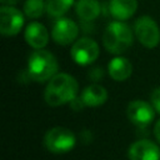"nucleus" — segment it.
Returning <instances> with one entry per match:
<instances>
[{
  "label": "nucleus",
  "mask_w": 160,
  "mask_h": 160,
  "mask_svg": "<svg viewBox=\"0 0 160 160\" xmlns=\"http://www.w3.org/2000/svg\"><path fill=\"white\" fill-rule=\"evenodd\" d=\"M129 160H160V148L146 139L136 140L128 150Z\"/></svg>",
  "instance_id": "obj_10"
},
{
  "label": "nucleus",
  "mask_w": 160,
  "mask_h": 160,
  "mask_svg": "<svg viewBox=\"0 0 160 160\" xmlns=\"http://www.w3.org/2000/svg\"><path fill=\"white\" fill-rule=\"evenodd\" d=\"M100 4L96 0H78L75 11L82 21H92L100 15Z\"/></svg>",
  "instance_id": "obj_15"
},
{
  "label": "nucleus",
  "mask_w": 160,
  "mask_h": 160,
  "mask_svg": "<svg viewBox=\"0 0 160 160\" xmlns=\"http://www.w3.org/2000/svg\"><path fill=\"white\" fill-rule=\"evenodd\" d=\"M24 25V16L12 5H2L0 8V32L4 36H15Z\"/></svg>",
  "instance_id": "obj_7"
},
{
  "label": "nucleus",
  "mask_w": 160,
  "mask_h": 160,
  "mask_svg": "<svg viewBox=\"0 0 160 160\" xmlns=\"http://www.w3.org/2000/svg\"><path fill=\"white\" fill-rule=\"evenodd\" d=\"M154 135H155L156 140L160 142V120H158L155 126H154Z\"/></svg>",
  "instance_id": "obj_20"
},
{
  "label": "nucleus",
  "mask_w": 160,
  "mask_h": 160,
  "mask_svg": "<svg viewBox=\"0 0 160 160\" xmlns=\"http://www.w3.org/2000/svg\"><path fill=\"white\" fill-rule=\"evenodd\" d=\"M134 32L140 44L148 49L156 48L160 42V29L148 15L140 16L134 24Z\"/></svg>",
  "instance_id": "obj_5"
},
{
  "label": "nucleus",
  "mask_w": 160,
  "mask_h": 160,
  "mask_svg": "<svg viewBox=\"0 0 160 160\" xmlns=\"http://www.w3.org/2000/svg\"><path fill=\"white\" fill-rule=\"evenodd\" d=\"M79 35V26L69 18H60L52 26V40L59 45H69L76 40Z\"/></svg>",
  "instance_id": "obj_9"
},
{
  "label": "nucleus",
  "mask_w": 160,
  "mask_h": 160,
  "mask_svg": "<svg viewBox=\"0 0 160 160\" xmlns=\"http://www.w3.org/2000/svg\"><path fill=\"white\" fill-rule=\"evenodd\" d=\"M108 71L112 80L115 81H125L131 76L132 65L131 62L122 56H115L108 64Z\"/></svg>",
  "instance_id": "obj_13"
},
{
  "label": "nucleus",
  "mask_w": 160,
  "mask_h": 160,
  "mask_svg": "<svg viewBox=\"0 0 160 160\" xmlns=\"http://www.w3.org/2000/svg\"><path fill=\"white\" fill-rule=\"evenodd\" d=\"M100 54L99 45L95 40L90 38H80L74 42L70 50L71 59L81 66H86L92 64Z\"/></svg>",
  "instance_id": "obj_6"
},
{
  "label": "nucleus",
  "mask_w": 160,
  "mask_h": 160,
  "mask_svg": "<svg viewBox=\"0 0 160 160\" xmlns=\"http://www.w3.org/2000/svg\"><path fill=\"white\" fill-rule=\"evenodd\" d=\"M59 64L56 58L48 50L36 49L28 59V74L36 82L49 81L58 74Z\"/></svg>",
  "instance_id": "obj_2"
},
{
  "label": "nucleus",
  "mask_w": 160,
  "mask_h": 160,
  "mask_svg": "<svg viewBox=\"0 0 160 160\" xmlns=\"http://www.w3.org/2000/svg\"><path fill=\"white\" fill-rule=\"evenodd\" d=\"M76 144L75 134L64 126H55L46 131L44 136L45 148L54 154L69 152Z\"/></svg>",
  "instance_id": "obj_4"
},
{
  "label": "nucleus",
  "mask_w": 160,
  "mask_h": 160,
  "mask_svg": "<svg viewBox=\"0 0 160 160\" xmlns=\"http://www.w3.org/2000/svg\"><path fill=\"white\" fill-rule=\"evenodd\" d=\"M102 44L105 49L114 55L125 52L132 44V31L130 26L120 20L110 22L104 31Z\"/></svg>",
  "instance_id": "obj_3"
},
{
  "label": "nucleus",
  "mask_w": 160,
  "mask_h": 160,
  "mask_svg": "<svg viewBox=\"0 0 160 160\" xmlns=\"http://www.w3.org/2000/svg\"><path fill=\"white\" fill-rule=\"evenodd\" d=\"M150 102L156 112L160 114V86L155 88L150 95Z\"/></svg>",
  "instance_id": "obj_18"
},
{
  "label": "nucleus",
  "mask_w": 160,
  "mask_h": 160,
  "mask_svg": "<svg viewBox=\"0 0 160 160\" xmlns=\"http://www.w3.org/2000/svg\"><path fill=\"white\" fill-rule=\"evenodd\" d=\"M80 98L84 101L85 106L96 108V106L102 105L108 100V91L104 86L99 84H91V85H88L82 90Z\"/></svg>",
  "instance_id": "obj_14"
},
{
  "label": "nucleus",
  "mask_w": 160,
  "mask_h": 160,
  "mask_svg": "<svg viewBox=\"0 0 160 160\" xmlns=\"http://www.w3.org/2000/svg\"><path fill=\"white\" fill-rule=\"evenodd\" d=\"M79 85L74 76L66 72L54 75L44 91V99L50 106H60L71 102L78 96Z\"/></svg>",
  "instance_id": "obj_1"
},
{
  "label": "nucleus",
  "mask_w": 160,
  "mask_h": 160,
  "mask_svg": "<svg viewBox=\"0 0 160 160\" xmlns=\"http://www.w3.org/2000/svg\"><path fill=\"white\" fill-rule=\"evenodd\" d=\"M70 105H71V108H72L74 110H80V109H82V108L85 106V104H84V101L81 100V98H78V96L70 102Z\"/></svg>",
  "instance_id": "obj_19"
},
{
  "label": "nucleus",
  "mask_w": 160,
  "mask_h": 160,
  "mask_svg": "<svg viewBox=\"0 0 160 160\" xmlns=\"http://www.w3.org/2000/svg\"><path fill=\"white\" fill-rule=\"evenodd\" d=\"M128 119L139 128L148 126L155 116V109L151 102H146L144 100H134L129 102L126 108Z\"/></svg>",
  "instance_id": "obj_8"
},
{
  "label": "nucleus",
  "mask_w": 160,
  "mask_h": 160,
  "mask_svg": "<svg viewBox=\"0 0 160 160\" xmlns=\"http://www.w3.org/2000/svg\"><path fill=\"white\" fill-rule=\"evenodd\" d=\"M46 12L52 18H61L72 6L74 0H45Z\"/></svg>",
  "instance_id": "obj_16"
},
{
  "label": "nucleus",
  "mask_w": 160,
  "mask_h": 160,
  "mask_svg": "<svg viewBox=\"0 0 160 160\" xmlns=\"http://www.w3.org/2000/svg\"><path fill=\"white\" fill-rule=\"evenodd\" d=\"M46 11V4L44 0H26L24 4V12L30 19H38Z\"/></svg>",
  "instance_id": "obj_17"
},
{
  "label": "nucleus",
  "mask_w": 160,
  "mask_h": 160,
  "mask_svg": "<svg viewBox=\"0 0 160 160\" xmlns=\"http://www.w3.org/2000/svg\"><path fill=\"white\" fill-rule=\"evenodd\" d=\"M2 5H14L18 2V0H0Z\"/></svg>",
  "instance_id": "obj_21"
},
{
  "label": "nucleus",
  "mask_w": 160,
  "mask_h": 160,
  "mask_svg": "<svg viewBox=\"0 0 160 160\" xmlns=\"http://www.w3.org/2000/svg\"><path fill=\"white\" fill-rule=\"evenodd\" d=\"M138 9V0H110L109 11L115 20L130 19Z\"/></svg>",
  "instance_id": "obj_12"
},
{
  "label": "nucleus",
  "mask_w": 160,
  "mask_h": 160,
  "mask_svg": "<svg viewBox=\"0 0 160 160\" xmlns=\"http://www.w3.org/2000/svg\"><path fill=\"white\" fill-rule=\"evenodd\" d=\"M25 40L35 50L42 49L49 42V31L40 22H30L25 29Z\"/></svg>",
  "instance_id": "obj_11"
}]
</instances>
